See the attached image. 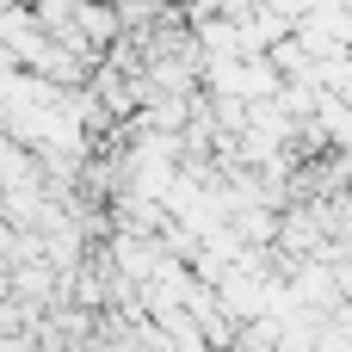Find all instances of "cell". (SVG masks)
Segmentation results:
<instances>
[{"mask_svg": "<svg viewBox=\"0 0 352 352\" xmlns=\"http://www.w3.org/2000/svg\"><path fill=\"white\" fill-rule=\"evenodd\" d=\"M0 352H37L31 334H0Z\"/></svg>", "mask_w": 352, "mask_h": 352, "instance_id": "cell-1", "label": "cell"}, {"mask_svg": "<svg viewBox=\"0 0 352 352\" xmlns=\"http://www.w3.org/2000/svg\"><path fill=\"white\" fill-rule=\"evenodd\" d=\"M204 352H235V346H204Z\"/></svg>", "mask_w": 352, "mask_h": 352, "instance_id": "cell-2", "label": "cell"}]
</instances>
